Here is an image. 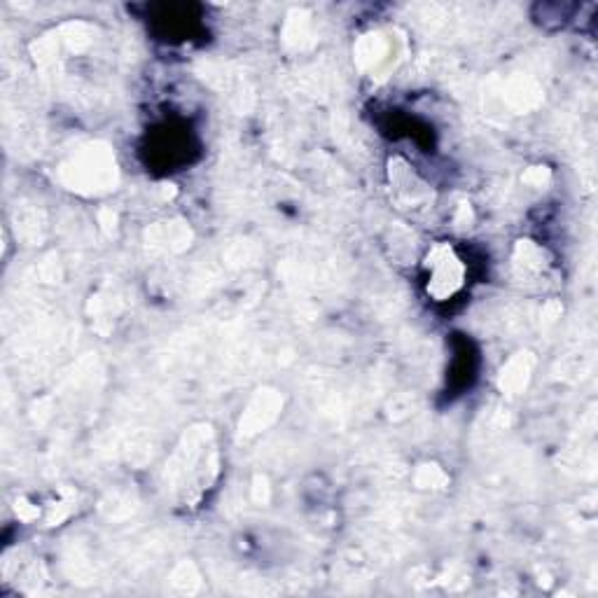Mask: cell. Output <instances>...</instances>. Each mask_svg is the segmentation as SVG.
I'll return each mask as SVG.
<instances>
[{
	"instance_id": "cell-1",
	"label": "cell",
	"mask_w": 598,
	"mask_h": 598,
	"mask_svg": "<svg viewBox=\"0 0 598 598\" xmlns=\"http://www.w3.org/2000/svg\"><path fill=\"white\" fill-rule=\"evenodd\" d=\"M430 264H433L435 274H433V283H430V292H433L435 297H449L451 292L461 288L463 283V267L461 262L456 260L454 255H451L449 248H437L433 257H430Z\"/></svg>"
}]
</instances>
